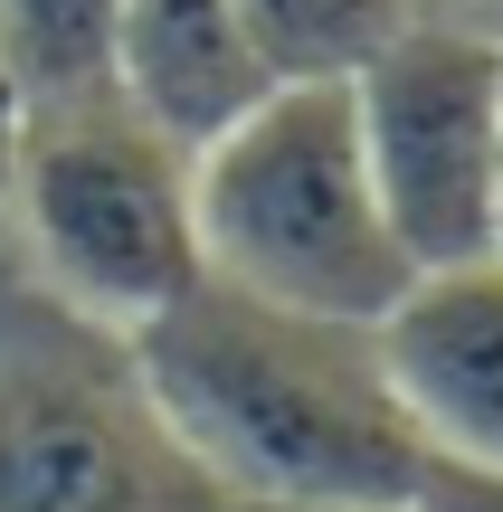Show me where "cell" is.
Listing matches in <instances>:
<instances>
[{
  "label": "cell",
  "mask_w": 503,
  "mask_h": 512,
  "mask_svg": "<svg viewBox=\"0 0 503 512\" xmlns=\"http://www.w3.org/2000/svg\"><path fill=\"white\" fill-rule=\"evenodd\" d=\"M152 408L238 512H399L428 484L380 323H333L219 275L133 332Z\"/></svg>",
  "instance_id": "6da1fadb"
},
{
  "label": "cell",
  "mask_w": 503,
  "mask_h": 512,
  "mask_svg": "<svg viewBox=\"0 0 503 512\" xmlns=\"http://www.w3.org/2000/svg\"><path fill=\"white\" fill-rule=\"evenodd\" d=\"M190 209H200V275L266 304L380 323L418 285L409 247L380 219L342 86H266L219 143L190 152Z\"/></svg>",
  "instance_id": "7a4b0ae2"
},
{
  "label": "cell",
  "mask_w": 503,
  "mask_h": 512,
  "mask_svg": "<svg viewBox=\"0 0 503 512\" xmlns=\"http://www.w3.org/2000/svg\"><path fill=\"white\" fill-rule=\"evenodd\" d=\"M0 256L48 304L105 332H143L200 285L190 152L152 133L124 95L10 114L0 143Z\"/></svg>",
  "instance_id": "3957f363"
},
{
  "label": "cell",
  "mask_w": 503,
  "mask_h": 512,
  "mask_svg": "<svg viewBox=\"0 0 503 512\" xmlns=\"http://www.w3.org/2000/svg\"><path fill=\"white\" fill-rule=\"evenodd\" d=\"M0 512H238L152 408L133 342L0 256Z\"/></svg>",
  "instance_id": "277c9868"
},
{
  "label": "cell",
  "mask_w": 503,
  "mask_h": 512,
  "mask_svg": "<svg viewBox=\"0 0 503 512\" xmlns=\"http://www.w3.org/2000/svg\"><path fill=\"white\" fill-rule=\"evenodd\" d=\"M352 133L371 162L380 219L418 275L494 256L503 200V48L456 29H399L352 76Z\"/></svg>",
  "instance_id": "5b68a950"
},
{
  "label": "cell",
  "mask_w": 503,
  "mask_h": 512,
  "mask_svg": "<svg viewBox=\"0 0 503 512\" xmlns=\"http://www.w3.org/2000/svg\"><path fill=\"white\" fill-rule=\"evenodd\" d=\"M380 361L428 465L503 475V256L418 275L380 313Z\"/></svg>",
  "instance_id": "8992f818"
},
{
  "label": "cell",
  "mask_w": 503,
  "mask_h": 512,
  "mask_svg": "<svg viewBox=\"0 0 503 512\" xmlns=\"http://www.w3.org/2000/svg\"><path fill=\"white\" fill-rule=\"evenodd\" d=\"M114 95L181 152L219 143L266 95V67L238 29V0H124L114 10Z\"/></svg>",
  "instance_id": "52a82bcc"
},
{
  "label": "cell",
  "mask_w": 503,
  "mask_h": 512,
  "mask_svg": "<svg viewBox=\"0 0 503 512\" xmlns=\"http://www.w3.org/2000/svg\"><path fill=\"white\" fill-rule=\"evenodd\" d=\"M114 10L124 0H0V114L114 95Z\"/></svg>",
  "instance_id": "ba28073f"
},
{
  "label": "cell",
  "mask_w": 503,
  "mask_h": 512,
  "mask_svg": "<svg viewBox=\"0 0 503 512\" xmlns=\"http://www.w3.org/2000/svg\"><path fill=\"white\" fill-rule=\"evenodd\" d=\"M238 29L257 48L266 86H352L418 19L409 0H238Z\"/></svg>",
  "instance_id": "9c48e42d"
},
{
  "label": "cell",
  "mask_w": 503,
  "mask_h": 512,
  "mask_svg": "<svg viewBox=\"0 0 503 512\" xmlns=\"http://www.w3.org/2000/svg\"><path fill=\"white\" fill-rule=\"evenodd\" d=\"M418 512H503V475H466V465H428Z\"/></svg>",
  "instance_id": "30bf717a"
},
{
  "label": "cell",
  "mask_w": 503,
  "mask_h": 512,
  "mask_svg": "<svg viewBox=\"0 0 503 512\" xmlns=\"http://www.w3.org/2000/svg\"><path fill=\"white\" fill-rule=\"evenodd\" d=\"M418 29H456V38H485L503 48V0H409Z\"/></svg>",
  "instance_id": "8fae6325"
},
{
  "label": "cell",
  "mask_w": 503,
  "mask_h": 512,
  "mask_svg": "<svg viewBox=\"0 0 503 512\" xmlns=\"http://www.w3.org/2000/svg\"><path fill=\"white\" fill-rule=\"evenodd\" d=\"M494 256H503V200H494Z\"/></svg>",
  "instance_id": "7c38bea8"
},
{
  "label": "cell",
  "mask_w": 503,
  "mask_h": 512,
  "mask_svg": "<svg viewBox=\"0 0 503 512\" xmlns=\"http://www.w3.org/2000/svg\"><path fill=\"white\" fill-rule=\"evenodd\" d=\"M0 143H10V114H0Z\"/></svg>",
  "instance_id": "4fadbf2b"
},
{
  "label": "cell",
  "mask_w": 503,
  "mask_h": 512,
  "mask_svg": "<svg viewBox=\"0 0 503 512\" xmlns=\"http://www.w3.org/2000/svg\"><path fill=\"white\" fill-rule=\"evenodd\" d=\"M399 512H418V503H399Z\"/></svg>",
  "instance_id": "5bb4252c"
}]
</instances>
